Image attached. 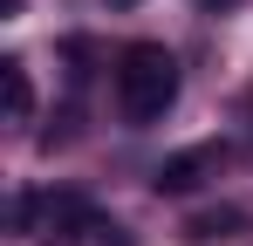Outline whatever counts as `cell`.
I'll return each mask as SVG.
<instances>
[{
	"label": "cell",
	"instance_id": "1",
	"mask_svg": "<svg viewBox=\"0 0 253 246\" xmlns=\"http://www.w3.org/2000/svg\"><path fill=\"white\" fill-rule=\"evenodd\" d=\"M178 103V55L165 41H130L117 55V110L124 123H158Z\"/></svg>",
	"mask_w": 253,
	"mask_h": 246
},
{
	"label": "cell",
	"instance_id": "2",
	"mask_svg": "<svg viewBox=\"0 0 253 246\" xmlns=\"http://www.w3.org/2000/svg\"><path fill=\"white\" fill-rule=\"evenodd\" d=\"M14 226H21L28 240H42V246H69V240H83V233H103V219H96L89 199H76V192H21Z\"/></svg>",
	"mask_w": 253,
	"mask_h": 246
},
{
	"label": "cell",
	"instance_id": "3",
	"mask_svg": "<svg viewBox=\"0 0 253 246\" xmlns=\"http://www.w3.org/2000/svg\"><path fill=\"white\" fill-rule=\"evenodd\" d=\"M219 164H226V144H199V151H178V158H165L151 185H158L165 199H178V192H199V185H206Z\"/></svg>",
	"mask_w": 253,
	"mask_h": 246
},
{
	"label": "cell",
	"instance_id": "4",
	"mask_svg": "<svg viewBox=\"0 0 253 246\" xmlns=\"http://www.w3.org/2000/svg\"><path fill=\"white\" fill-rule=\"evenodd\" d=\"M240 226H247V212H240V205H212V212H192V219H185V240H233V233H240Z\"/></svg>",
	"mask_w": 253,
	"mask_h": 246
},
{
	"label": "cell",
	"instance_id": "5",
	"mask_svg": "<svg viewBox=\"0 0 253 246\" xmlns=\"http://www.w3.org/2000/svg\"><path fill=\"white\" fill-rule=\"evenodd\" d=\"M0 82H7V117L28 123V117H35V82H28V62H0Z\"/></svg>",
	"mask_w": 253,
	"mask_h": 246
},
{
	"label": "cell",
	"instance_id": "6",
	"mask_svg": "<svg viewBox=\"0 0 253 246\" xmlns=\"http://www.w3.org/2000/svg\"><path fill=\"white\" fill-rule=\"evenodd\" d=\"M199 7H212V14H226V7H240V0H199Z\"/></svg>",
	"mask_w": 253,
	"mask_h": 246
},
{
	"label": "cell",
	"instance_id": "7",
	"mask_svg": "<svg viewBox=\"0 0 253 246\" xmlns=\"http://www.w3.org/2000/svg\"><path fill=\"white\" fill-rule=\"evenodd\" d=\"M117 7H130V0H117Z\"/></svg>",
	"mask_w": 253,
	"mask_h": 246
}]
</instances>
